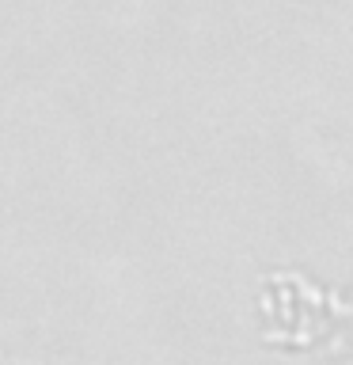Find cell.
<instances>
[{
	"label": "cell",
	"instance_id": "obj_1",
	"mask_svg": "<svg viewBox=\"0 0 353 365\" xmlns=\"http://www.w3.org/2000/svg\"><path fill=\"white\" fill-rule=\"evenodd\" d=\"M258 327L273 350L342 358L353 350V289L330 297L300 274H270Z\"/></svg>",
	"mask_w": 353,
	"mask_h": 365
}]
</instances>
